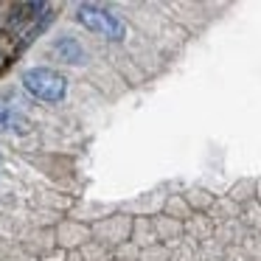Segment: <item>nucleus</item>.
Instances as JSON below:
<instances>
[{"instance_id":"1","label":"nucleus","mask_w":261,"mask_h":261,"mask_svg":"<svg viewBox=\"0 0 261 261\" xmlns=\"http://www.w3.org/2000/svg\"><path fill=\"white\" fill-rule=\"evenodd\" d=\"M23 85L31 96L42 98V101H62L68 93V79L51 68H31L23 76Z\"/></svg>"},{"instance_id":"2","label":"nucleus","mask_w":261,"mask_h":261,"mask_svg":"<svg viewBox=\"0 0 261 261\" xmlns=\"http://www.w3.org/2000/svg\"><path fill=\"white\" fill-rule=\"evenodd\" d=\"M76 20H79L87 31H96V34L107 37V40H124V34H126L124 23H121L115 14L104 12V9H98V6H87V3L79 6L76 9Z\"/></svg>"},{"instance_id":"3","label":"nucleus","mask_w":261,"mask_h":261,"mask_svg":"<svg viewBox=\"0 0 261 261\" xmlns=\"http://www.w3.org/2000/svg\"><path fill=\"white\" fill-rule=\"evenodd\" d=\"M54 48H57V51L62 54L65 62H82V57H85V51H82V48L76 45L73 40H62V42H57Z\"/></svg>"},{"instance_id":"4","label":"nucleus","mask_w":261,"mask_h":261,"mask_svg":"<svg viewBox=\"0 0 261 261\" xmlns=\"http://www.w3.org/2000/svg\"><path fill=\"white\" fill-rule=\"evenodd\" d=\"M14 121H17V118H14V115L9 113L6 107H0V129H6V126H12Z\"/></svg>"}]
</instances>
